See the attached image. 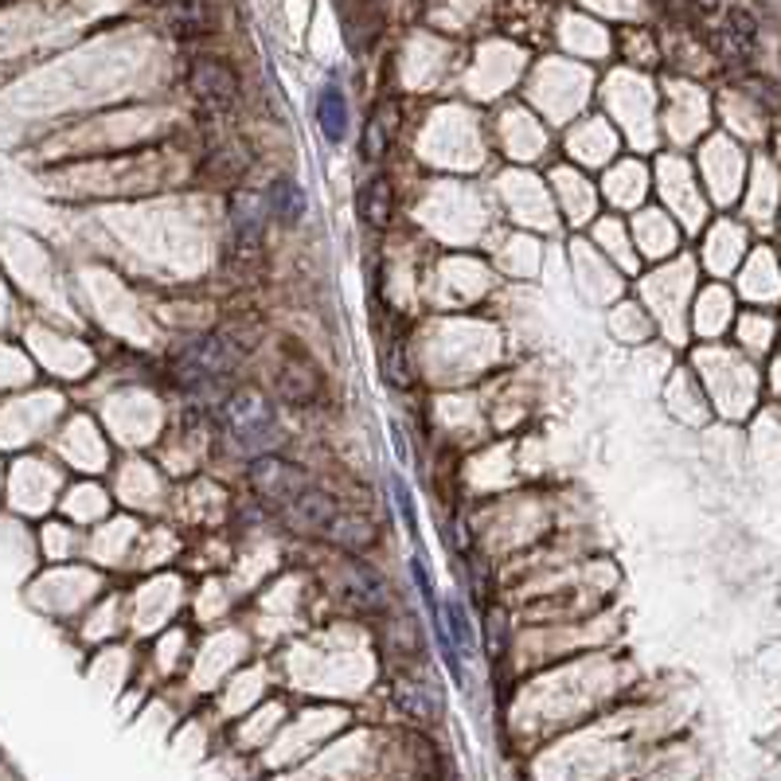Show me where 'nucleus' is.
Masks as SVG:
<instances>
[{"label": "nucleus", "mask_w": 781, "mask_h": 781, "mask_svg": "<svg viewBox=\"0 0 781 781\" xmlns=\"http://www.w3.org/2000/svg\"><path fill=\"white\" fill-rule=\"evenodd\" d=\"M243 368V345L230 332H204L176 348L168 376L188 395H207Z\"/></svg>", "instance_id": "obj_1"}, {"label": "nucleus", "mask_w": 781, "mask_h": 781, "mask_svg": "<svg viewBox=\"0 0 781 781\" xmlns=\"http://www.w3.org/2000/svg\"><path fill=\"white\" fill-rule=\"evenodd\" d=\"M219 422H223V434L230 438V445L239 453H250V458H266V453L274 450V442H278L274 407L255 387L230 391L219 407Z\"/></svg>", "instance_id": "obj_2"}, {"label": "nucleus", "mask_w": 781, "mask_h": 781, "mask_svg": "<svg viewBox=\"0 0 781 781\" xmlns=\"http://www.w3.org/2000/svg\"><path fill=\"white\" fill-rule=\"evenodd\" d=\"M188 91L196 94L199 106L212 114H230L243 102V79L239 71L219 55H196L188 63Z\"/></svg>", "instance_id": "obj_3"}, {"label": "nucleus", "mask_w": 781, "mask_h": 781, "mask_svg": "<svg viewBox=\"0 0 781 781\" xmlns=\"http://www.w3.org/2000/svg\"><path fill=\"white\" fill-rule=\"evenodd\" d=\"M227 219H230V239H235V258L243 263H255L258 250H263L266 235V196H258L255 188H235L227 196Z\"/></svg>", "instance_id": "obj_4"}, {"label": "nucleus", "mask_w": 781, "mask_h": 781, "mask_svg": "<svg viewBox=\"0 0 781 781\" xmlns=\"http://www.w3.org/2000/svg\"><path fill=\"white\" fill-rule=\"evenodd\" d=\"M250 489H255V496L263 504H278V508H286V504H294L297 496L309 489V477H305L297 465H289V461L266 453V458L250 461Z\"/></svg>", "instance_id": "obj_5"}, {"label": "nucleus", "mask_w": 781, "mask_h": 781, "mask_svg": "<svg viewBox=\"0 0 781 781\" xmlns=\"http://www.w3.org/2000/svg\"><path fill=\"white\" fill-rule=\"evenodd\" d=\"M247 168H250V148L243 145V141H235V137L215 141V145L207 148V156H204V181L215 184V188L235 192V184L247 176Z\"/></svg>", "instance_id": "obj_6"}, {"label": "nucleus", "mask_w": 781, "mask_h": 781, "mask_svg": "<svg viewBox=\"0 0 781 781\" xmlns=\"http://www.w3.org/2000/svg\"><path fill=\"white\" fill-rule=\"evenodd\" d=\"M286 524L294 527V532L301 535H325L329 532V524L337 520V501H332L329 493H321V489H305L301 496H297L294 504H286Z\"/></svg>", "instance_id": "obj_7"}, {"label": "nucleus", "mask_w": 781, "mask_h": 781, "mask_svg": "<svg viewBox=\"0 0 781 781\" xmlns=\"http://www.w3.org/2000/svg\"><path fill=\"white\" fill-rule=\"evenodd\" d=\"M278 395L294 407H309L312 399L321 395V371H317V363H309L305 356H294V360L281 363Z\"/></svg>", "instance_id": "obj_8"}, {"label": "nucleus", "mask_w": 781, "mask_h": 781, "mask_svg": "<svg viewBox=\"0 0 781 781\" xmlns=\"http://www.w3.org/2000/svg\"><path fill=\"white\" fill-rule=\"evenodd\" d=\"M345 590H348V598L360 609H368V614H383L387 609V583L368 563H360V559L345 563Z\"/></svg>", "instance_id": "obj_9"}, {"label": "nucleus", "mask_w": 781, "mask_h": 781, "mask_svg": "<svg viewBox=\"0 0 781 781\" xmlns=\"http://www.w3.org/2000/svg\"><path fill=\"white\" fill-rule=\"evenodd\" d=\"M356 212H360L363 227H387L391 215H395V188L387 176H371L356 192Z\"/></svg>", "instance_id": "obj_10"}, {"label": "nucleus", "mask_w": 781, "mask_h": 781, "mask_svg": "<svg viewBox=\"0 0 781 781\" xmlns=\"http://www.w3.org/2000/svg\"><path fill=\"white\" fill-rule=\"evenodd\" d=\"M325 539L337 543L345 555H360L379 539V532H376V524H371L368 516H360V512H337V520L329 524Z\"/></svg>", "instance_id": "obj_11"}, {"label": "nucleus", "mask_w": 781, "mask_h": 781, "mask_svg": "<svg viewBox=\"0 0 781 781\" xmlns=\"http://www.w3.org/2000/svg\"><path fill=\"white\" fill-rule=\"evenodd\" d=\"M395 133H399V106H395V102H383V106L371 110L368 125H363V137H360L363 156H368V161H379V156H387V148H391Z\"/></svg>", "instance_id": "obj_12"}, {"label": "nucleus", "mask_w": 781, "mask_h": 781, "mask_svg": "<svg viewBox=\"0 0 781 781\" xmlns=\"http://www.w3.org/2000/svg\"><path fill=\"white\" fill-rule=\"evenodd\" d=\"M758 43V24L747 17V12L731 9L723 12V24H719L716 32V48L723 51V55H750Z\"/></svg>", "instance_id": "obj_13"}, {"label": "nucleus", "mask_w": 781, "mask_h": 781, "mask_svg": "<svg viewBox=\"0 0 781 781\" xmlns=\"http://www.w3.org/2000/svg\"><path fill=\"white\" fill-rule=\"evenodd\" d=\"M379 368H383V379L395 387V391H411L414 387V363H411V348H407L403 332L387 337L383 356H379Z\"/></svg>", "instance_id": "obj_14"}, {"label": "nucleus", "mask_w": 781, "mask_h": 781, "mask_svg": "<svg viewBox=\"0 0 781 781\" xmlns=\"http://www.w3.org/2000/svg\"><path fill=\"white\" fill-rule=\"evenodd\" d=\"M312 114H317V125H321V133L332 141V145L345 141V133H348V99L337 91V86H325V91L317 94Z\"/></svg>", "instance_id": "obj_15"}, {"label": "nucleus", "mask_w": 781, "mask_h": 781, "mask_svg": "<svg viewBox=\"0 0 781 781\" xmlns=\"http://www.w3.org/2000/svg\"><path fill=\"white\" fill-rule=\"evenodd\" d=\"M266 212L274 215V219H281V223H301L305 219V192H301V184L297 181H289V176H278L274 181V188H270V196H266Z\"/></svg>", "instance_id": "obj_16"}, {"label": "nucleus", "mask_w": 781, "mask_h": 781, "mask_svg": "<svg viewBox=\"0 0 781 781\" xmlns=\"http://www.w3.org/2000/svg\"><path fill=\"white\" fill-rule=\"evenodd\" d=\"M165 24L173 35H204L212 24V12L204 4H176V9H165Z\"/></svg>", "instance_id": "obj_17"}, {"label": "nucleus", "mask_w": 781, "mask_h": 781, "mask_svg": "<svg viewBox=\"0 0 781 781\" xmlns=\"http://www.w3.org/2000/svg\"><path fill=\"white\" fill-rule=\"evenodd\" d=\"M395 708L403 711V716L411 719H434V699L427 696V688H419V684H395Z\"/></svg>", "instance_id": "obj_18"}, {"label": "nucleus", "mask_w": 781, "mask_h": 781, "mask_svg": "<svg viewBox=\"0 0 781 781\" xmlns=\"http://www.w3.org/2000/svg\"><path fill=\"white\" fill-rule=\"evenodd\" d=\"M485 649H489V660H501L504 649H508V621H504L501 609H489V621H485Z\"/></svg>", "instance_id": "obj_19"}, {"label": "nucleus", "mask_w": 781, "mask_h": 781, "mask_svg": "<svg viewBox=\"0 0 781 781\" xmlns=\"http://www.w3.org/2000/svg\"><path fill=\"white\" fill-rule=\"evenodd\" d=\"M445 617H450V625H445V634H450L453 649H473V634H469V621H465V609H461V602H450L445 606Z\"/></svg>", "instance_id": "obj_20"}, {"label": "nucleus", "mask_w": 781, "mask_h": 781, "mask_svg": "<svg viewBox=\"0 0 781 781\" xmlns=\"http://www.w3.org/2000/svg\"><path fill=\"white\" fill-rule=\"evenodd\" d=\"M469 583L477 586V598H489V567L481 555H469Z\"/></svg>", "instance_id": "obj_21"}, {"label": "nucleus", "mask_w": 781, "mask_h": 781, "mask_svg": "<svg viewBox=\"0 0 781 781\" xmlns=\"http://www.w3.org/2000/svg\"><path fill=\"white\" fill-rule=\"evenodd\" d=\"M395 501H399V512H403V520L414 527V504H411V493H407L403 481H395Z\"/></svg>", "instance_id": "obj_22"}]
</instances>
